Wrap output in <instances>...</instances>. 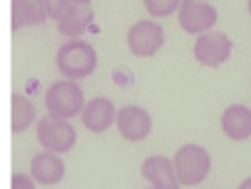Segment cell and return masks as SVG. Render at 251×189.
Listing matches in <instances>:
<instances>
[{
  "instance_id": "6da1fadb",
  "label": "cell",
  "mask_w": 251,
  "mask_h": 189,
  "mask_svg": "<svg viewBox=\"0 0 251 189\" xmlns=\"http://www.w3.org/2000/svg\"><path fill=\"white\" fill-rule=\"evenodd\" d=\"M97 51L91 43L82 38H69L56 53V69L65 79L78 81L95 73L97 69Z\"/></svg>"
},
{
  "instance_id": "7a4b0ae2",
  "label": "cell",
  "mask_w": 251,
  "mask_h": 189,
  "mask_svg": "<svg viewBox=\"0 0 251 189\" xmlns=\"http://www.w3.org/2000/svg\"><path fill=\"white\" fill-rule=\"evenodd\" d=\"M173 167L179 185L195 187L205 181V177L211 171V155L205 147L197 143H187L175 151Z\"/></svg>"
},
{
  "instance_id": "3957f363",
  "label": "cell",
  "mask_w": 251,
  "mask_h": 189,
  "mask_svg": "<svg viewBox=\"0 0 251 189\" xmlns=\"http://www.w3.org/2000/svg\"><path fill=\"white\" fill-rule=\"evenodd\" d=\"M36 139L43 149L62 155L69 153L76 145V131L71 125V119H62L49 113L36 123Z\"/></svg>"
},
{
  "instance_id": "277c9868",
  "label": "cell",
  "mask_w": 251,
  "mask_h": 189,
  "mask_svg": "<svg viewBox=\"0 0 251 189\" xmlns=\"http://www.w3.org/2000/svg\"><path fill=\"white\" fill-rule=\"evenodd\" d=\"M45 105L50 115L73 119L80 115L82 107H85V93L71 79L56 81L45 93Z\"/></svg>"
},
{
  "instance_id": "5b68a950",
  "label": "cell",
  "mask_w": 251,
  "mask_h": 189,
  "mask_svg": "<svg viewBox=\"0 0 251 189\" xmlns=\"http://www.w3.org/2000/svg\"><path fill=\"white\" fill-rule=\"evenodd\" d=\"M233 51V40L223 32H203L197 36L193 54L197 58L199 65L209 67V69H217L219 65L231 56Z\"/></svg>"
},
{
  "instance_id": "8992f818",
  "label": "cell",
  "mask_w": 251,
  "mask_h": 189,
  "mask_svg": "<svg viewBox=\"0 0 251 189\" xmlns=\"http://www.w3.org/2000/svg\"><path fill=\"white\" fill-rule=\"evenodd\" d=\"M127 45L129 51L139 58L153 56L165 45V30L155 20H139L127 34Z\"/></svg>"
},
{
  "instance_id": "52a82bcc",
  "label": "cell",
  "mask_w": 251,
  "mask_h": 189,
  "mask_svg": "<svg viewBox=\"0 0 251 189\" xmlns=\"http://www.w3.org/2000/svg\"><path fill=\"white\" fill-rule=\"evenodd\" d=\"M177 10L181 28L189 34H203L211 30L217 23L215 6L207 4L205 0H181Z\"/></svg>"
},
{
  "instance_id": "ba28073f",
  "label": "cell",
  "mask_w": 251,
  "mask_h": 189,
  "mask_svg": "<svg viewBox=\"0 0 251 189\" xmlns=\"http://www.w3.org/2000/svg\"><path fill=\"white\" fill-rule=\"evenodd\" d=\"M117 129L123 139H127L131 143L143 141L145 137H149L153 129V119L147 109L139 107V105H125L117 111L115 117Z\"/></svg>"
},
{
  "instance_id": "9c48e42d",
  "label": "cell",
  "mask_w": 251,
  "mask_h": 189,
  "mask_svg": "<svg viewBox=\"0 0 251 189\" xmlns=\"http://www.w3.org/2000/svg\"><path fill=\"white\" fill-rule=\"evenodd\" d=\"M115 117H117V109H115L113 101L104 99V97L85 101V107L80 111L82 125H85L91 133H97V135L107 131L115 123Z\"/></svg>"
},
{
  "instance_id": "30bf717a",
  "label": "cell",
  "mask_w": 251,
  "mask_h": 189,
  "mask_svg": "<svg viewBox=\"0 0 251 189\" xmlns=\"http://www.w3.org/2000/svg\"><path fill=\"white\" fill-rule=\"evenodd\" d=\"M30 175L34 177L36 185H58L65 177V161L60 159L58 153L52 151H43L36 153L30 161Z\"/></svg>"
},
{
  "instance_id": "8fae6325",
  "label": "cell",
  "mask_w": 251,
  "mask_h": 189,
  "mask_svg": "<svg viewBox=\"0 0 251 189\" xmlns=\"http://www.w3.org/2000/svg\"><path fill=\"white\" fill-rule=\"evenodd\" d=\"M95 20L91 2H71V6L58 18V32L67 38H78L87 32Z\"/></svg>"
},
{
  "instance_id": "7c38bea8",
  "label": "cell",
  "mask_w": 251,
  "mask_h": 189,
  "mask_svg": "<svg viewBox=\"0 0 251 189\" xmlns=\"http://www.w3.org/2000/svg\"><path fill=\"white\" fill-rule=\"evenodd\" d=\"M141 173L149 181V185L155 189H177L179 187L175 167H173V161L169 157H163V155L147 157L143 161Z\"/></svg>"
},
{
  "instance_id": "4fadbf2b",
  "label": "cell",
  "mask_w": 251,
  "mask_h": 189,
  "mask_svg": "<svg viewBox=\"0 0 251 189\" xmlns=\"http://www.w3.org/2000/svg\"><path fill=\"white\" fill-rule=\"evenodd\" d=\"M221 129L231 141L251 137V109L245 105H229L221 115Z\"/></svg>"
},
{
  "instance_id": "5bb4252c",
  "label": "cell",
  "mask_w": 251,
  "mask_h": 189,
  "mask_svg": "<svg viewBox=\"0 0 251 189\" xmlns=\"http://www.w3.org/2000/svg\"><path fill=\"white\" fill-rule=\"evenodd\" d=\"M47 18L43 0H12V30L43 25Z\"/></svg>"
},
{
  "instance_id": "9a60e30c",
  "label": "cell",
  "mask_w": 251,
  "mask_h": 189,
  "mask_svg": "<svg viewBox=\"0 0 251 189\" xmlns=\"http://www.w3.org/2000/svg\"><path fill=\"white\" fill-rule=\"evenodd\" d=\"M34 119H36L34 103H32L26 95L14 93V95H12V117H10L12 133H23V131H26L30 125L34 123Z\"/></svg>"
},
{
  "instance_id": "2e32d148",
  "label": "cell",
  "mask_w": 251,
  "mask_h": 189,
  "mask_svg": "<svg viewBox=\"0 0 251 189\" xmlns=\"http://www.w3.org/2000/svg\"><path fill=\"white\" fill-rule=\"evenodd\" d=\"M143 2L153 18H165V16H171L179 8L181 0H143Z\"/></svg>"
},
{
  "instance_id": "e0dca14e",
  "label": "cell",
  "mask_w": 251,
  "mask_h": 189,
  "mask_svg": "<svg viewBox=\"0 0 251 189\" xmlns=\"http://www.w3.org/2000/svg\"><path fill=\"white\" fill-rule=\"evenodd\" d=\"M45 2V8H47V14L54 20H58L65 10L71 6V0H43Z\"/></svg>"
},
{
  "instance_id": "ac0fdd59",
  "label": "cell",
  "mask_w": 251,
  "mask_h": 189,
  "mask_svg": "<svg viewBox=\"0 0 251 189\" xmlns=\"http://www.w3.org/2000/svg\"><path fill=\"white\" fill-rule=\"evenodd\" d=\"M10 187H12V189H34V187H36V181H34L32 175L14 173V175H12V181H10Z\"/></svg>"
},
{
  "instance_id": "d6986e66",
  "label": "cell",
  "mask_w": 251,
  "mask_h": 189,
  "mask_svg": "<svg viewBox=\"0 0 251 189\" xmlns=\"http://www.w3.org/2000/svg\"><path fill=\"white\" fill-rule=\"evenodd\" d=\"M241 189H251V177H247L245 181H241V185H239Z\"/></svg>"
},
{
  "instance_id": "ffe728a7",
  "label": "cell",
  "mask_w": 251,
  "mask_h": 189,
  "mask_svg": "<svg viewBox=\"0 0 251 189\" xmlns=\"http://www.w3.org/2000/svg\"><path fill=\"white\" fill-rule=\"evenodd\" d=\"M71 2H91V0H71Z\"/></svg>"
},
{
  "instance_id": "44dd1931",
  "label": "cell",
  "mask_w": 251,
  "mask_h": 189,
  "mask_svg": "<svg viewBox=\"0 0 251 189\" xmlns=\"http://www.w3.org/2000/svg\"><path fill=\"white\" fill-rule=\"evenodd\" d=\"M247 6H249V12H251V0H249V4H247Z\"/></svg>"
}]
</instances>
